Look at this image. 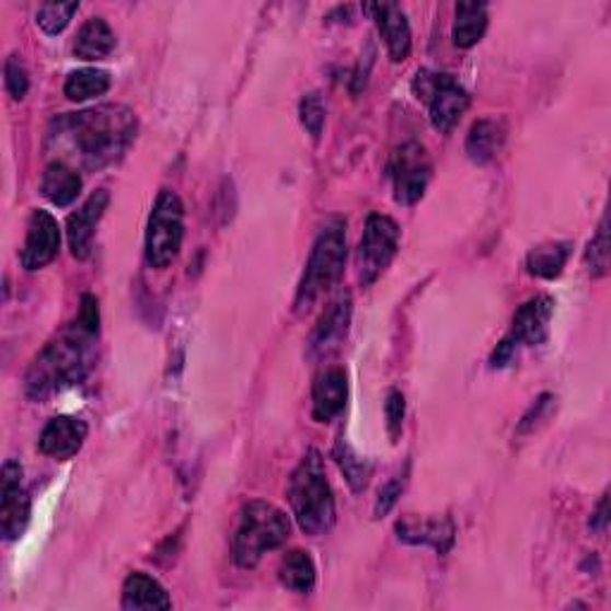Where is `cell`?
Returning <instances> with one entry per match:
<instances>
[{
	"label": "cell",
	"mask_w": 611,
	"mask_h": 611,
	"mask_svg": "<svg viewBox=\"0 0 611 611\" xmlns=\"http://www.w3.org/2000/svg\"><path fill=\"white\" fill-rule=\"evenodd\" d=\"M139 119L127 105L108 103L99 108L58 115L50 123L46 149L60 163L84 170H103L123 161L137 139Z\"/></svg>",
	"instance_id": "1"
},
{
	"label": "cell",
	"mask_w": 611,
	"mask_h": 611,
	"mask_svg": "<svg viewBox=\"0 0 611 611\" xmlns=\"http://www.w3.org/2000/svg\"><path fill=\"white\" fill-rule=\"evenodd\" d=\"M99 301L84 295L77 321L48 342L24 378V392L32 402H44L50 394L82 382L94 361V344L99 337Z\"/></svg>",
	"instance_id": "2"
},
{
	"label": "cell",
	"mask_w": 611,
	"mask_h": 611,
	"mask_svg": "<svg viewBox=\"0 0 611 611\" xmlns=\"http://www.w3.org/2000/svg\"><path fill=\"white\" fill-rule=\"evenodd\" d=\"M289 504L306 535H325L335 526V497L321 451L311 449L289 477Z\"/></svg>",
	"instance_id": "3"
},
{
	"label": "cell",
	"mask_w": 611,
	"mask_h": 611,
	"mask_svg": "<svg viewBox=\"0 0 611 611\" xmlns=\"http://www.w3.org/2000/svg\"><path fill=\"white\" fill-rule=\"evenodd\" d=\"M291 533V523L283 509L263 499L249 502L239 514L234 533V562L242 568H254L277 547H283Z\"/></svg>",
	"instance_id": "4"
},
{
	"label": "cell",
	"mask_w": 611,
	"mask_h": 611,
	"mask_svg": "<svg viewBox=\"0 0 611 611\" xmlns=\"http://www.w3.org/2000/svg\"><path fill=\"white\" fill-rule=\"evenodd\" d=\"M344 263H347V222L335 218L318 234L309 263H306L295 301V309L299 313L309 311L321 299L323 291H327L339 280L344 273Z\"/></svg>",
	"instance_id": "5"
},
{
	"label": "cell",
	"mask_w": 611,
	"mask_h": 611,
	"mask_svg": "<svg viewBox=\"0 0 611 611\" xmlns=\"http://www.w3.org/2000/svg\"><path fill=\"white\" fill-rule=\"evenodd\" d=\"M184 239V206L182 198L163 189L158 194L151 218H149V230H146V261L151 268H168V265L177 258Z\"/></svg>",
	"instance_id": "6"
},
{
	"label": "cell",
	"mask_w": 611,
	"mask_h": 611,
	"mask_svg": "<svg viewBox=\"0 0 611 611\" xmlns=\"http://www.w3.org/2000/svg\"><path fill=\"white\" fill-rule=\"evenodd\" d=\"M414 94L428 105L430 123L440 135H449L471 105L469 91L445 72L420 70L414 79Z\"/></svg>",
	"instance_id": "7"
},
{
	"label": "cell",
	"mask_w": 611,
	"mask_h": 611,
	"mask_svg": "<svg viewBox=\"0 0 611 611\" xmlns=\"http://www.w3.org/2000/svg\"><path fill=\"white\" fill-rule=\"evenodd\" d=\"M400 224L390 216H380V212L368 216L361 244H358L356 254L358 280H361L364 287L373 285L384 273V268L392 263V258L396 256V249H400Z\"/></svg>",
	"instance_id": "8"
},
{
	"label": "cell",
	"mask_w": 611,
	"mask_h": 611,
	"mask_svg": "<svg viewBox=\"0 0 611 611\" xmlns=\"http://www.w3.org/2000/svg\"><path fill=\"white\" fill-rule=\"evenodd\" d=\"M433 175L428 151L420 143L408 141L396 149L390 161V177L394 184V198L402 206L418 204Z\"/></svg>",
	"instance_id": "9"
},
{
	"label": "cell",
	"mask_w": 611,
	"mask_h": 611,
	"mask_svg": "<svg viewBox=\"0 0 611 611\" xmlns=\"http://www.w3.org/2000/svg\"><path fill=\"white\" fill-rule=\"evenodd\" d=\"M30 514L32 504L22 483V466L10 459L0 477V535L3 540H18L30 523Z\"/></svg>",
	"instance_id": "10"
},
{
	"label": "cell",
	"mask_w": 611,
	"mask_h": 611,
	"mask_svg": "<svg viewBox=\"0 0 611 611\" xmlns=\"http://www.w3.org/2000/svg\"><path fill=\"white\" fill-rule=\"evenodd\" d=\"M60 251V228L58 220L48 210H34L26 224V239L20 254L22 268L42 270L56 261Z\"/></svg>",
	"instance_id": "11"
},
{
	"label": "cell",
	"mask_w": 611,
	"mask_h": 611,
	"mask_svg": "<svg viewBox=\"0 0 611 611\" xmlns=\"http://www.w3.org/2000/svg\"><path fill=\"white\" fill-rule=\"evenodd\" d=\"M349 321H351V295L349 291H339V295L327 303L321 321L315 323V330L311 332L309 356L327 358L335 354L342 347L344 337H347Z\"/></svg>",
	"instance_id": "12"
},
{
	"label": "cell",
	"mask_w": 611,
	"mask_h": 611,
	"mask_svg": "<svg viewBox=\"0 0 611 611\" xmlns=\"http://www.w3.org/2000/svg\"><path fill=\"white\" fill-rule=\"evenodd\" d=\"M108 204H111L108 192L99 189L96 194L89 196V201L82 208L68 218V242L74 258L84 261L91 254L96 228L103 218V212L108 210Z\"/></svg>",
	"instance_id": "13"
},
{
	"label": "cell",
	"mask_w": 611,
	"mask_h": 611,
	"mask_svg": "<svg viewBox=\"0 0 611 611\" xmlns=\"http://www.w3.org/2000/svg\"><path fill=\"white\" fill-rule=\"evenodd\" d=\"M87 435L89 425L84 420L72 416H58L46 425L42 437H38V449H42V454L46 457L68 461L84 447Z\"/></svg>",
	"instance_id": "14"
},
{
	"label": "cell",
	"mask_w": 611,
	"mask_h": 611,
	"mask_svg": "<svg viewBox=\"0 0 611 611\" xmlns=\"http://www.w3.org/2000/svg\"><path fill=\"white\" fill-rule=\"evenodd\" d=\"M554 315V301L550 297H535L526 301L521 309L514 315V327H511V339L526 347H538L550 335V323Z\"/></svg>",
	"instance_id": "15"
},
{
	"label": "cell",
	"mask_w": 611,
	"mask_h": 611,
	"mask_svg": "<svg viewBox=\"0 0 611 611\" xmlns=\"http://www.w3.org/2000/svg\"><path fill=\"white\" fill-rule=\"evenodd\" d=\"M366 12L373 15L390 58L394 62H404L411 53V26L402 8L394 3H373L366 5Z\"/></svg>",
	"instance_id": "16"
},
{
	"label": "cell",
	"mask_w": 611,
	"mask_h": 611,
	"mask_svg": "<svg viewBox=\"0 0 611 611\" xmlns=\"http://www.w3.org/2000/svg\"><path fill=\"white\" fill-rule=\"evenodd\" d=\"M349 382L342 368H327L313 382V418L318 423L335 420L347 406Z\"/></svg>",
	"instance_id": "17"
},
{
	"label": "cell",
	"mask_w": 611,
	"mask_h": 611,
	"mask_svg": "<svg viewBox=\"0 0 611 611\" xmlns=\"http://www.w3.org/2000/svg\"><path fill=\"white\" fill-rule=\"evenodd\" d=\"M396 535L408 544H428L445 554L454 542V526L449 518H418L406 516L396 523Z\"/></svg>",
	"instance_id": "18"
},
{
	"label": "cell",
	"mask_w": 611,
	"mask_h": 611,
	"mask_svg": "<svg viewBox=\"0 0 611 611\" xmlns=\"http://www.w3.org/2000/svg\"><path fill=\"white\" fill-rule=\"evenodd\" d=\"M507 139V127L497 117H483L471 127L466 139V153L473 163L485 165L502 151Z\"/></svg>",
	"instance_id": "19"
},
{
	"label": "cell",
	"mask_w": 611,
	"mask_h": 611,
	"mask_svg": "<svg viewBox=\"0 0 611 611\" xmlns=\"http://www.w3.org/2000/svg\"><path fill=\"white\" fill-rule=\"evenodd\" d=\"M79 192H82V177H79V172L72 165L53 161L46 168L42 177V194L53 206L68 208L77 201Z\"/></svg>",
	"instance_id": "20"
},
{
	"label": "cell",
	"mask_w": 611,
	"mask_h": 611,
	"mask_svg": "<svg viewBox=\"0 0 611 611\" xmlns=\"http://www.w3.org/2000/svg\"><path fill=\"white\" fill-rule=\"evenodd\" d=\"M172 600L168 590L149 574L135 570L123 588V609H170Z\"/></svg>",
	"instance_id": "21"
},
{
	"label": "cell",
	"mask_w": 611,
	"mask_h": 611,
	"mask_svg": "<svg viewBox=\"0 0 611 611\" xmlns=\"http://www.w3.org/2000/svg\"><path fill=\"white\" fill-rule=\"evenodd\" d=\"M115 48V34L111 24L103 18H91L82 24V30L77 32L74 42V58L94 62L108 58Z\"/></svg>",
	"instance_id": "22"
},
{
	"label": "cell",
	"mask_w": 611,
	"mask_h": 611,
	"mask_svg": "<svg viewBox=\"0 0 611 611\" xmlns=\"http://www.w3.org/2000/svg\"><path fill=\"white\" fill-rule=\"evenodd\" d=\"M487 5L485 3H459L454 10V44L459 48H473L481 44V38L487 32Z\"/></svg>",
	"instance_id": "23"
},
{
	"label": "cell",
	"mask_w": 611,
	"mask_h": 611,
	"mask_svg": "<svg viewBox=\"0 0 611 611\" xmlns=\"http://www.w3.org/2000/svg\"><path fill=\"white\" fill-rule=\"evenodd\" d=\"M570 254L568 242H550L533 249L526 258V268L530 275L542 277V280H554L564 273V265Z\"/></svg>",
	"instance_id": "24"
},
{
	"label": "cell",
	"mask_w": 611,
	"mask_h": 611,
	"mask_svg": "<svg viewBox=\"0 0 611 611\" xmlns=\"http://www.w3.org/2000/svg\"><path fill=\"white\" fill-rule=\"evenodd\" d=\"M280 583L291 592L309 595L315 586V564L311 554L303 550L289 552L280 566Z\"/></svg>",
	"instance_id": "25"
},
{
	"label": "cell",
	"mask_w": 611,
	"mask_h": 611,
	"mask_svg": "<svg viewBox=\"0 0 611 611\" xmlns=\"http://www.w3.org/2000/svg\"><path fill=\"white\" fill-rule=\"evenodd\" d=\"M335 459L354 493L356 495L364 493L370 483V477H373V463H370L366 457L356 454V449L344 440V437L335 445Z\"/></svg>",
	"instance_id": "26"
},
{
	"label": "cell",
	"mask_w": 611,
	"mask_h": 611,
	"mask_svg": "<svg viewBox=\"0 0 611 611\" xmlns=\"http://www.w3.org/2000/svg\"><path fill=\"white\" fill-rule=\"evenodd\" d=\"M108 89H111L108 72L96 70V68H84L68 77V82H65V96H68L70 101L82 103L89 99L103 96Z\"/></svg>",
	"instance_id": "27"
},
{
	"label": "cell",
	"mask_w": 611,
	"mask_h": 611,
	"mask_svg": "<svg viewBox=\"0 0 611 611\" xmlns=\"http://www.w3.org/2000/svg\"><path fill=\"white\" fill-rule=\"evenodd\" d=\"M77 10H79V3H58V0H53V3H44L42 8H38L36 24L42 26L46 34L56 36L68 30V24L72 22Z\"/></svg>",
	"instance_id": "28"
},
{
	"label": "cell",
	"mask_w": 611,
	"mask_h": 611,
	"mask_svg": "<svg viewBox=\"0 0 611 611\" xmlns=\"http://www.w3.org/2000/svg\"><path fill=\"white\" fill-rule=\"evenodd\" d=\"M586 263H588V270L595 277H602V275L609 273V228H607V216L602 218L600 228H597V234L592 237V242L588 244Z\"/></svg>",
	"instance_id": "29"
},
{
	"label": "cell",
	"mask_w": 611,
	"mask_h": 611,
	"mask_svg": "<svg viewBox=\"0 0 611 611\" xmlns=\"http://www.w3.org/2000/svg\"><path fill=\"white\" fill-rule=\"evenodd\" d=\"M299 115H301V125L306 127V131L313 139H321L323 127H325V105L321 94H306L299 103Z\"/></svg>",
	"instance_id": "30"
},
{
	"label": "cell",
	"mask_w": 611,
	"mask_h": 611,
	"mask_svg": "<svg viewBox=\"0 0 611 611\" xmlns=\"http://www.w3.org/2000/svg\"><path fill=\"white\" fill-rule=\"evenodd\" d=\"M5 89L15 101H22L30 91V72H26L20 56H10L5 60Z\"/></svg>",
	"instance_id": "31"
},
{
	"label": "cell",
	"mask_w": 611,
	"mask_h": 611,
	"mask_svg": "<svg viewBox=\"0 0 611 611\" xmlns=\"http://www.w3.org/2000/svg\"><path fill=\"white\" fill-rule=\"evenodd\" d=\"M384 416H388V430L392 442L400 440L402 428H404V416H406V402L400 390H390L388 400H384Z\"/></svg>",
	"instance_id": "32"
},
{
	"label": "cell",
	"mask_w": 611,
	"mask_h": 611,
	"mask_svg": "<svg viewBox=\"0 0 611 611\" xmlns=\"http://www.w3.org/2000/svg\"><path fill=\"white\" fill-rule=\"evenodd\" d=\"M404 485H406V471L396 473L388 485H382L378 502H376V518H382L392 511L396 499H400L404 493Z\"/></svg>",
	"instance_id": "33"
},
{
	"label": "cell",
	"mask_w": 611,
	"mask_h": 611,
	"mask_svg": "<svg viewBox=\"0 0 611 611\" xmlns=\"http://www.w3.org/2000/svg\"><path fill=\"white\" fill-rule=\"evenodd\" d=\"M552 402H554V396L552 394H542L540 400L533 404V408L528 411V414L523 416V420H521V428H518V433H530L533 430V425L535 423H540V418H544V416H550V408H552Z\"/></svg>",
	"instance_id": "34"
},
{
	"label": "cell",
	"mask_w": 611,
	"mask_h": 611,
	"mask_svg": "<svg viewBox=\"0 0 611 611\" xmlns=\"http://www.w3.org/2000/svg\"><path fill=\"white\" fill-rule=\"evenodd\" d=\"M514 351H516V344H514V339L511 337H507L504 339L499 347L495 349V354H493V358H489V364H493V368H504L507 366L511 358H514Z\"/></svg>",
	"instance_id": "35"
},
{
	"label": "cell",
	"mask_w": 611,
	"mask_h": 611,
	"mask_svg": "<svg viewBox=\"0 0 611 611\" xmlns=\"http://www.w3.org/2000/svg\"><path fill=\"white\" fill-rule=\"evenodd\" d=\"M609 526V495L602 497V502L597 504V511L592 514V521H590V528L597 530V533H604Z\"/></svg>",
	"instance_id": "36"
}]
</instances>
